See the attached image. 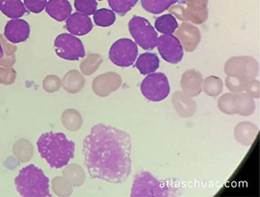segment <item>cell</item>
I'll list each match as a JSON object with an SVG mask.
<instances>
[{
	"instance_id": "1",
	"label": "cell",
	"mask_w": 260,
	"mask_h": 197,
	"mask_svg": "<svg viewBox=\"0 0 260 197\" xmlns=\"http://www.w3.org/2000/svg\"><path fill=\"white\" fill-rule=\"evenodd\" d=\"M131 138L126 131L104 124L92 127L83 142L85 165L92 179L120 184L132 171Z\"/></svg>"
},
{
	"instance_id": "2",
	"label": "cell",
	"mask_w": 260,
	"mask_h": 197,
	"mask_svg": "<svg viewBox=\"0 0 260 197\" xmlns=\"http://www.w3.org/2000/svg\"><path fill=\"white\" fill-rule=\"evenodd\" d=\"M38 150L51 168H62L74 158L76 145L63 133L47 132L40 135Z\"/></svg>"
},
{
	"instance_id": "3",
	"label": "cell",
	"mask_w": 260,
	"mask_h": 197,
	"mask_svg": "<svg viewBox=\"0 0 260 197\" xmlns=\"http://www.w3.org/2000/svg\"><path fill=\"white\" fill-rule=\"evenodd\" d=\"M182 187L175 179L158 180L150 172L142 171L134 177L131 197H175L182 194Z\"/></svg>"
},
{
	"instance_id": "4",
	"label": "cell",
	"mask_w": 260,
	"mask_h": 197,
	"mask_svg": "<svg viewBox=\"0 0 260 197\" xmlns=\"http://www.w3.org/2000/svg\"><path fill=\"white\" fill-rule=\"evenodd\" d=\"M16 188L21 196L50 197L49 178L44 171L30 164L19 171L14 180Z\"/></svg>"
},
{
	"instance_id": "5",
	"label": "cell",
	"mask_w": 260,
	"mask_h": 197,
	"mask_svg": "<svg viewBox=\"0 0 260 197\" xmlns=\"http://www.w3.org/2000/svg\"><path fill=\"white\" fill-rule=\"evenodd\" d=\"M128 30L136 44L143 50H152L156 47L159 36L147 18L134 16L128 22Z\"/></svg>"
},
{
	"instance_id": "6",
	"label": "cell",
	"mask_w": 260,
	"mask_h": 197,
	"mask_svg": "<svg viewBox=\"0 0 260 197\" xmlns=\"http://www.w3.org/2000/svg\"><path fill=\"white\" fill-rule=\"evenodd\" d=\"M142 95L152 102H160L169 97L170 86L165 74L154 72L147 75L141 85Z\"/></svg>"
},
{
	"instance_id": "7",
	"label": "cell",
	"mask_w": 260,
	"mask_h": 197,
	"mask_svg": "<svg viewBox=\"0 0 260 197\" xmlns=\"http://www.w3.org/2000/svg\"><path fill=\"white\" fill-rule=\"evenodd\" d=\"M54 49L57 56L69 61H78L85 57L83 42L71 33L57 36L54 42Z\"/></svg>"
},
{
	"instance_id": "8",
	"label": "cell",
	"mask_w": 260,
	"mask_h": 197,
	"mask_svg": "<svg viewBox=\"0 0 260 197\" xmlns=\"http://www.w3.org/2000/svg\"><path fill=\"white\" fill-rule=\"evenodd\" d=\"M138 56V45L129 39H120L111 45L109 58L114 65L119 67H129L134 65Z\"/></svg>"
},
{
	"instance_id": "9",
	"label": "cell",
	"mask_w": 260,
	"mask_h": 197,
	"mask_svg": "<svg viewBox=\"0 0 260 197\" xmlns=\"http://www.w3.org/2000/svg\"><path fill=\"white\" fill-rule=\"evenodd\" d=\"M157 49L165 61L176 65L183 59V46L180 39L173 34L161 35L158 38Z\"/></svg>"
},
{
	"instance_id": "10",
	"label": "cell",
	"mask_w": 260,
	"mask_h": 197,
	"mask_svg": "<svg viewBox=\"0 0 260 197\" xmlns=\"http://www.w3.org/2000/svg\"><path fill=\"white\" fill-rule=\"evenodd\" d=\"M30 24L22 18H14L8 21L5 26L4 35L12 44H19L29 39Z\"/></svg>"
},
{
	"instance_id": "11",
	"label": "cell",
	"mask_w": 260,
	"mask_h": 197,
	"mask_svg": "<svg viewBox=\"0 0 260 197\" xmlns=\"http://www.w3.org/2000/svg\"><path fill=\"white\" fill-rule=\"evenodd\" d=\"M93 23L89 18V16L81 13L75 12L67 18L65 28L69 33L74 36H85L91 32L93 29Z\"/></svg>"
},
{
	"instance_id": "12",
	"label": "cell",
	"mask_w": 260,
	"mask_h": 197,
	"mask_svg": "<svg viewBox=\"0 0 260 197\" xmlns=\"http://www.w3.org/2000/svg\"><path fill=\"white\" fill-rule=\"evenodd\" d=\"M45 11L50 18L58 22H63L71 16L72 7L68 0H49Z\"/></svg>"
},
{
	"instance_id": "13",
	"label": "cell",
	"mask_w": 260,
	"mask_h": 197,
	"mask_svg": "<svg viewBox=\"0 0 260 197\" xmlns=\"http://www.w3.org/2000/svg\"><path fill=\"white\" fill-rule=\"evenodd\" d=\"M257 127L251 122H241L234 129V137L245 146H251L257 136Z\"/></svg>"
},
{
	"instance_id": "14",
	"label": "cell",
	"mask_w": 260,
	"mask_h": 197,
	"mask_svg": "<svg viewBox=\"0 0 260 197\" xmlns=\"http://www.w3.org/2000/svg\"><path fill=\"white\" fill-rule=\"evenodd\" d=\"M135 63L140 73L143 76L154 73L160 66V59L156 54L151 52L142 53Z\"/></svg>"
},
{
	"instance_id": "15",
	"label": "cell",
	"mask_w": 260,
	"mask_h": 197,
	"mask_svg": "<svg viewBox=\"0 0 260 197\" xmlns=\"http://www.w3.org/2000/svg\"><path fill=\"white\" fill-rule=\"evenodd\" d=\"M0 12L7 18H21L26 14L27 10L21 0H0Z\"/></svg>"
},
{
	"instance_id": "16",
	"label": "cell",
	"mask_w": 260,
	"mask_h": 197,
	"mask_svg": "<svg viewBox=\"0 0 260 197\" xmlns=\"http://www.w3.org/2000/svg\"><path fill=\"white\" fill-rule=\"evenodd\" d=\"M12 152L19 162H27L32 158L34 149L27 139H18L12 147Z\"/></svg>"
},
{
	"instance_id": "17",
	"label": "cell",
	"mask_w": 260,
	"mask_h": 197,
	"mask_svg": "<svg viewBox=\"0 0 260 197\" xmlns=\"http://www.w3.org/2000/svg\"><path fill=\"white\" fill-rule=\"evenodd\" d=\"M62 175L73 187H80L85 182V173L80 165L75 163L66 165L62 171Z\"/></svg>"
},
{
	"instance_id": "18",
	"label": "cell",
	"mask_w": 260,
	"mask_h": 197,
	"mask_svg": "<svg viewBox=\"0 0 260 197\" xmlns=\"http://www.w3.org/2000/svg\"><path fill=\"white\" fill-rule=\"evenodd\" d=\"M178 27L179 24L177 20L172 14L161 15L154 22V29L163 35L174 34Z\"/></svg>"
},
{
	"instance_id": "19",
	"label": "cell",
	"mask_w": 260,
	"mask_h": 197,
	"mask_svg": "<svg viewBox=\"0 0 260 197\" xmlns=\"http://www.w3.org/2000/svg\"><path fill=\"white\" fill-rule=\"evenodd\" d=\"M180 0H141L142 8L151 14L159 15L169 9Z\"/></svg>"
},
{
	"instance_id": "20",
	"label": "cell",
	"mask_w": 260,
	"mask_h": 197,
	"mask_svg": "<svg viewBox=\"0 0 260 197\" xmlns=\"http://www.w3.org/2000/svg\"><path fill=\"white\" fill-rule=\"evenodd\" d=\"M62 125L66 130L75 132L83 125V118L77 109H66L62 115Z\"/></svg>"
},
{
	"instance_id": "21",
	"label": "cell",
	"mask_w": 260,
	"mask_h": 197,
	"mask_svg": "<svg viewBox=\"0 0 260 197\" xmlns=\"http://www.w3.org/2000/svg\"><path fill=\"white\" fill-rule=\"evenodd\" d=\"M180 97H173V103L178 114L182 118L192 117L196 112V103L191 99L184 98L183 95H180Z\"/></svg>"
},
{
	"instance_id": "22",
	"label": "cell",
	"mask_w": 260,
	"mask_h": 197,
	"mask_svg": "<svg viewBox=\"0 0 260 197\" xmlns=\"http://www.w3.org/2000/svg\"><path fill=\"white\" fill-rule=\"evenodd\" d=\"M235 109H236V114L240 116L247 117V116L253 114L255 110L254 101L251 98L243 95V96H236V101H235Z\"/></svg>"
},
{
	"instance_id": "23",
	"label": "cell",
	"mask_w": 260,
	"mask_h": 197,
	"mask_svg": "<svg viewBox=\"0 0 260 197\" xmlns=\"http://www.w3.org/2000/svg\"><path fill=\"white\" fill-rule=\"evenodd\" d=\"M93 18L98 26L109 27L114 24L116 16L112 10L103 8L95 11V13L93 14Z\"/></svg>"
},
{
	"instance_id": "24",
	"label": "cell",
	"mask_w": 260,
	"mask_h": 197,
	"mask_svg": "<svg viewBox=\"0 0 260 197\" xmlns=\"http://www.w3.org/2000/svg\"><path fill=\"white\" fill-rule=\"evenodd\" d=\"M52 189L58 196H71L73 192V186L64 177H55L52 182Z\"/></svg>"
},
{
	"instance_id": "25",
	"label": "cell",
	"mask_w": 260,
	"mask_h": 197,
	"mask_svg": "<svg viewBox=\"0 0 260 197\" xmlns=\"http://www.w3.org/2000/svg\"><path fill=\"white\" fill-rule=\"evenodd\" d=\"M139 0H108V3L113 12L119 16H125L136 6Z\"/></svg>"
},
{
	"instance_id": "26",
	"label": "cell",
	"mask_w": 260,
	"mask_h": 197,
	"mask_svg": "<svg viewBox=\"0 0 260 197\" xmlns=\"http://www.w3.org/2000/svg\"><path fill=\"white\" fill-rule=\"evenodd\" d=\"M74 6L77 12L89 16L98 10V4L96 0H75Z\"/></svg>"
},
{
	"instance_id": "27",
	"label": "cell",
	"mask_w": 260,
	"mask_h": 197,
	"mask_svg": "<svg viewBox=\"0 0 260 197\" xmlns=\"http://www.w3.org/2000/svg\"><path fill=\"white\" fill-rule=\"evenodd\" d=\"M235 101H236V97L234 95L226 94L223 96L219 100V109L228 115L236 114Z\"/></svg>"
},
{
	"instance_id": "28",
	"label": "cell",
	"mask_w": 260,
	"mask_h": 197,
	"mask_svg": "<svg viewBox=\"0 0 260 197\" xmlns=\"http://www.w3.org/2000/svg\"><path fill=\"white\" fill-rule=\"evenodd\" d=\"M223 89V83L221 80L217 77H208L205 81V92L210 96H218L220 94Z\"/></svg>"
},
{
	"instance_id": "29",
	"label": "cell",
	"mask_w": 260,
	"mask_h": 197,
	"mask_svg": "<svg viewBox=\"0 0 260 197\" xmlns=\"http://www.w3.org/2000/svg\"><path fill=\"white\" fill-rule=\"evenodd\" d=\"M24 5L28 12L39 14L45 9L47 0H24Z\"/></svg>"
},
{
	"instance_id": "30",
	"label": "cell",
	"mask_w": 260,
	"mask_h": 197,
	"mask_svg": "<svg viewBox=\"0 0 260 197\" xmlns=\"http://www.w3.org/2000/svg\"><path fill=\"white\" fill-rule=\"evenodd\" d=\"M4 56V50L3 48H2V45H1V43H0V59L1 58H3Z\"/></svg>"
},
{
	"instance_id": "31",
	"label": "cell",
	"mask_w": 260,
	"mask_h": 197,
	"mask_svg": "<svg viewBox=\"0 0 260 197\" xmlns=\"http://www.w3.org/2000/svg\"><path fill=\"white\" fill-rule=\"evenodd\" d=\"M96 1H104V0H96Z\"/></svg>"
}]
</instances>
